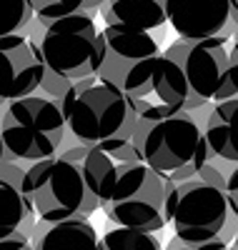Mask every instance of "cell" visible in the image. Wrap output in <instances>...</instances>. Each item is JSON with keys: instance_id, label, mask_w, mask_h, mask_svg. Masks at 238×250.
Instances as JSON below:
<instances>
[{"instance_id": "20", "label": "cell", "mask_w": 238, "mask_h": 250, "mask_svg": "<svg viewBox=\"0 0 238 250\" xmlns=\"http://www.w3.org/2000/svg\"><path fill=\"white\" fill-rule=\"evenodd\" d=\"M30 3V10L38 20H43V23H50V20L55 18H63L68 13H75L85 5V0H28Z\"/></svg>"}, {"instance_id": "16", "label": "cell", "mask_w": 238, "mask_h": 250, "mask_svg": "<svg viewBox=\"0 0 238 250\" xmlns=\"http://www.w3.org/2000/svg\"><path fill=\"white\" fill-rule=\"evenodd\" d=\"M103 43L108 53H116L123 60H143L150 55H158V40L150 35V30H136L128 25H105Z\"/></svg>"}, {"instance_id": "10", "label": "cell", "mask_w": 238, "mask_h": 250, "mask_svg": "<svg viewBox=\"0 0 238 250\" xmlns=\"http://www.w3.org/2000/svg\"><path fill=\"white\" fill-rule=\"evenodd\" d=\"M40 48L20 33L0 35V100H18L33 95L43 80Z\"/></svg>"}, {"instance_id": "15", "label": "cell", "mask_w": 238, "mask_h": 250, "mask_svg": "<svg viewBox=\"0 0 238 250\" xmlns=\"http://www.w3.org/2000/svg\"><path fill=\"white\" fill-rule=\"evenodd\" d=\"M236 105H238L236 98L218 100V105H215L213 113L208 115L206 133H201V135H203V140L208 145L211 158L228 160V163H236L238 160V150H236V143H233V115H236Z\"/></svg>"}, {"instance_id": "23", "label": "cell", "mask_w": 238, "mask_h": 250, "mask_svg": "<svg viewBox=\"0 0 238 250\" xmlns=\"http://www.w3.org/2000/svg\"><path fill=\"white\" fill-rule=\"evenodd\" d=\"M0 250H33V245L25 238H5L0 240Z\"/></svg>"}, {"instance_id": "19", "label": "cell", "mask_w": 238, "mask_h": 250, "mask_svg": "<svg viewBox=\"0 0 238 250\" xmlns=\"http://www.w3.org/2000/svg\"><path fill=\"white\" fill-rule=\"evenodd\" d=\"M33 18L28 0H0V35L18 33Z\"/></svg>"}, {"instance_id": "2", "label": "cell", "mask_w": 238, "mask_h": 250, "mask_svg": "<svg viewBox=\"0 0 238 250\" xmlns=\"http://www.w3.org/2000/svg\"><path fill=\"white\" fill-rule=\"evenodd\" d=\"M173 183L166 173L153 170L145 163H120L108 195L100 200L108 220L123 228L158 233L170 223Z\"/></svg>"}, {"instance_id": "6", "label": "cell", "mask_w": 238, "mask_h": 250, "mask_svg": "<svg viewBox=\"0 0 238 250\" xmlns=\"http://www.w3.org/2000/svg\"><path fill=\"white\" fill-rule=\"evenodd\" d=\"M66 133V118L50 98L25 95L10 100L0 123V140L15 160H43L55 155Z\"/></svg>"}, {"instance_id": "9", "label": "cell", "mask_w": 238, "mask_h": 250, "mask_svg": "<svg viewBox=\"0 0 238 250\" xmlns=\"http://www.w3.org/2000/svg\"><path fill=\"white\" fill-rule=\"evenodd\" d=\"M123 93L131 100L138 120H161L183 110L188 83L176 60L150 55L136 60L123 75Z\"/></svg>"}, {"instance_id": "12", "label": "cell", "mask_w": 238, "mask_h": 250, "mask_svg": "<svg viewBox=\"0 0 238 250\" xmlns=\"http://www.w3.org/2000/svg\"><path fill=\"white\" fill-rule=\"evenodd\" d=\"M33 250H98V233L88 218H66L58 223L35 220Z\"/></svg>"}, {"instance_id": "13", "label": "cell", "mask_w": 238, "mask_h": 250, "mask_svg": "<svg viewBox=\"0 0 238 250\" xmlns=\"http://www.w3.org/2000/svg\"><path fill=\"white\" fill-rule=\"evenodd\" d=\"M35 210L30 200L15 185L0 180V240L25 238L30 240L35 228Z\"/></svg>"}, {"instance_id": "4", "label": "cell", "mask_w": 238, "mask_h": 250, "mask_svg": "<svg viewBox=\"0 0 238 250\" xmlns=\"http://www.w3.org/2000/svg\"><path fill=\"white\" fill-rule=\"evenodd\" d=\"M141 160L153 170L166 173L173 183L196 178L201 165L211 160L208 145L198 123L188 113H176L161 120H150L141 140H133Z\"/></svg>"}, {"instance_id": "24", "label": "cell", "mask_w": 238, "mask_h": 250, "mask_svg": "<svg viewBox=\"0 0 238 250\" xmlns=\"http://www.w3.org/2000/svg\"><path fill=\"white\" fill-rule=\"evenodd\" d=\"M5 158V148H3V140H0V160Z\"/></svg>"}, {"instance_id": "8", "label": "cell", "mask_w": 238, "mask_h": 250, "mask_svg": "<svg viewBox=\"0 0 238 250\" xmlns=\"http://www.w3.org/2000/svg\"><path fill=\"white\" fill-rule=\"evenodd\" d=\"M176 50L183 53V58L176 62L181 65L183 78L188 83V98L183 108H198L208 100L218 103L238 95V53L236 45L228 50V40L223 35L188 40Z\"/></svg>"}, {"instance_id": "3", "label": "cell", "mask_w": 238, "mask_h": 250, "mask_svg": "<svg viewBox=\"0 0 238 250\" xmlns=\"http://www.w3.org/2000/svg\"><path fill=\"white\" fill-rule=\"evenodd\" d=\"M23 193L30 200L35 218L58 223L66 218H91L98 200L88 193L80 168L60 155L35 160L25 170Z\"/></svg>"}, {"instance_id": "5", "label": "cell", "mask_w": 238, "mask_h": 250, "mask_svg": "<svg viewBox=\"0 0 238 250\" xmlns=\"http://www.w3.org/2000/svg\"><path fill=\"white\" fill-rule=\"evenodd\" d=\"M38 48L46 68L68 80L95 75L108 55L93 18L80 10L50 20Z\"/></svg>"}, {"instance_id": "11", "label": "cell", "mask_w": 238, "mask_h": 250, "mask_svg": "<svg viewBox=\"0 0 238 250\" xmlns=\"http://www.w3.org/2000/svg\"><path fill=\"white\" fill-rule=\"evenodd\" d=\"M238 0H163L166 20L183 40L221 35L236 23Z\"/></svg>"}, {"instance_id": "17", "label": "cell", "mask_w": 238, "mask_h": 250, "mask_svg": "<svg viewBox=\"0 0 238 250\" xmlns=\"http://www.w3.org/2000/svg\"><path fill=\"white\" fill-rule=\"evenodd\" d=\"M118 165L120 163L111 153L95 148V145H88L85 153H83V158L78 160V168H80V175L85 180V188H88V193L98 200V205L108 195V190H111Z\"/></svg>"}, {"instance_id": "18", "label": "cell", "mask_w": 238, "mask_h": 250, "mask_svg": "<svg viewBox=\"0 0 238 250\" xmlns=\"http://www.w3.org/2000/svg\"><path fill=\"white\" fill-rule=\"evenodd\" d=\"M98 250H163V245L156 233L118 225L103 238H98Z\"/></svg>"}, {"instance_id": "7", "label": "cell", "mask_w": 238, "mask_h": 250, "mask_svg": "<svg viewBox=\"0 0 238 250\" xmlns=\"http://www.w3.org/2000/svg\"><path fill=\"white\" fill-rule=\"evenodd\" d=\"M170 223L183 245H196L213 238L231 243L236 235V210H231L226 193L201 178L176 183Z\"/></svg>"}, {"instance_id": "21", "label": "cell", "mask_w": 238, "mask_h": 250, "mask_svg": "<svg viewBox=\"0 0 238 250\" xmlns=\"http://www.w3.org/2000/svg\"><path fill=\"white\" fill-rule=\"evenodd\" d=\"M40 85L46 88L50 95H58V98H63V93L68 90V85H71V80L68 78H60V75H55L53 70H43V80H40Z\"/></svg>"}, {"instance_id": "14", "label": "cell", "mask_w": 238, "mask_h": 250, "mask_svg": "<svg viewBox=\"0 0 238 250\" xmlns=\"http://www.w3.org/2000/svg\"><path fill=\"white\" fill-rule=\"evenodd\" d=\"M105 25H128L136 30H156L166 23L163 0H111L103 8Z\"/></svg>"}, {"instance_id": "22", "label": "cell", "mask_w": 238, "mask_h": 250, "mask_svg": "<svg viewBox=\"0 0 238 250\" xmlns=\"http://www.w3.org/2000/svg\"><path fill=\"white\" fill-rule=\"evenodd\" d=\"M176 250H228V243L213 238V240H206V243H196V245H181Z\"/></svg>"}, {"instance_id": "1", "label": "cell", "mask_w": 238, "mask_h": 250, "mask_svg": "<svg viewBox=\"0 0 238 250\" xmlns=\"http://www.w3.org/2000/svg\"><path fill=\"white\" fill-rule=\"evenodd\" d=\"M60 113L80 145L133 140L138 115L123 88L108 78H80L60 98Z\"/></svg>"}]
</instances>
